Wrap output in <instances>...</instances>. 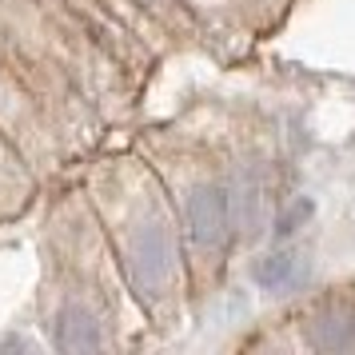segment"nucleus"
Wrapping results in <instances>:
<instances>
[{
    "instance_id": "obj_5",
    "label": "nucleus",
    "mask_w": 355,
    "mask_h": 355,
    "mask_svg": "<svg viewBox=\"0 0 355 355\" xmlns=\"http://www.w3.org/2000/svg\"><path fill=\"white\" fill-rule=\"evenodd\" d=\"M252 279H256L263 291H272V295H288V291H300L307 288V279H311V259L304 252H272V256H263L252 263Z\"/></svg>"
},
{
    "instance_id": "obj_4",
    "label": "nucleus",
    "mask_w": 355,
    "mask_h": 355,
    "mask_svg": "<svg viewBox=\"0 0 355 355\" xmlns=\"http://www.w3.org/2000/svg\"><path fill=\"white\" fill-rule=\"evenodd\" d=\"M52 347L56 352H80V355L108 347L100 315L88 304H80V300L60 304L56 307V320H52Z\"/></svg>"
},
{
    "instance_id": "obj_1",
    "label": "nucleus",
    "mask_w": 355,
    "mask_h": 355,
    "mask_svg": "<svg viewBox=\"0 0 355 355\" xmlns=\"http://www.w3.org/2000/svg\"><path fill=\"white\" fill-rule=\"evenodd\" d=\"M124 263H128V279L136 284V291L148 304H156L164 291L172 288L180 263L172 227L164 224L160 216H144L124 240Z\"/></svg>"
},
{
    "instance_id": "obj_6",
    "label": "nucleus",
    "mask_w": 355,
    "mask_h": 355,
    "mask_svg": "<svg viewBox=\"0 0 355 355\" xmlns=\"http://www.w3.org/2000/svg\"><path fill=\"white\" fill-rule=\"evenodd\" d=\"M311 211H315V204H311L307 196H295V204H291V208L275 220V236L284 240V236H291V232H300V227L311 220Z\"/></svg>"
},
{
    "instance_id": "obj_3",
    "label": "nucleus",
    "mask_w": 355,
    "mask_h": 355,
    "mask_svg": "<svg viewBox=\"0 0 355 355\" xmlns=\"http://www.w3.org/2000/svg\"><path fill=\"white\" fill-rule=\"evenodd\" d=\"M307 343L315 352H355V300L331 295L311 311L307 323Z\"/></svg>"
},
{
    "instance_id": "obj_2",
    "label": "nucleus",
    "mask_w": 355,
    "mask_h": 355,
    "mask_svg": "<svg viewBox=\"0 0 355 355\" xmlns=\"http://www.w3.org/2000/svg\"><path fill=\"white\" fill-rule=\"evenodd\" d=\"M184 224L196 248L220 252L232 236V188L224 184H196L184 196Z\"/></svg>"
}]
</instances>
